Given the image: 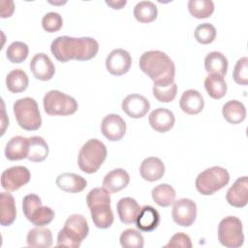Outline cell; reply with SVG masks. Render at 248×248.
Returning <instances> with one entry per match:
<instances>
[{"mask_svg":"<svg viewBox=\"0 0 248 248\" xmlns=\"http://www.w3.org/2000/svg\"><path fill=\"white\" fill-rule=\"evenodd\" d=\"M98 50L99 44L91 37L59 36L50 45L51 53L60 62H68L73 59L87 61L94 58Z\"/></svg>","mask_w":248,"mask_h":248,"instance_id":"6da1fadb","label":"cell"},{"mask_svg":"<svg viewBox=\"0 0 248 248\" xmlns=\"http://www.w3.org/2000/svg\"><path fill=\"white\" fill-rule=\"evenodd\" d=\"M139 65L140 70L153 80V85H168L174 81V63L167 53L161 50L143 52Z\"/></svg>","mask_w":248,"mask_h":248,"instance_id":"7a4b0ae2","label":"cell"},{"mask_svg":"<svg viewBox=\"0 0 248 248\" xmlns=\"http://www.w3.org/2000/svg\"><path fill=\"white\" fill-rule=\"evenodd\" d=\"M88 232L89 227L86 218L81 214H72L57 234V246L78 248Z\"/></svg>","mask_w":248,"mask_h":248,"instance_id":"3957f363","label":"cell"},{"mask_svg":"<svg viewBox=\"0 0 248 248\" xmlns=\"http://www.w3.org/2000/svg\"><path fill=\"white\" fill-rule=\"evenodd\" d=\"M107 147L98 139L88 140L80 148L78 156L79 169L85 173L96 172L107 158Z\"/></svg>","mask_w":248,"mask_h":248,"instance_id":"277c9868","label":"cell"},{"mask_svg":"<svg viewBox=\"0 0 248 248\" xmlns=\"http://www.w3.org/2000/svg\"><path fill=\"white\" fill-rule=\"evenodd\" d=\"M17 124L26 131H36L42 125V117L35 99L24 97L16 100L13 106Z\"/></svg>","mask_w":248,"mask_h":248,"instance_id":"5b68a950","label":"cell"},{"mask_svg":"<svg viewBox=\"0 0 248 248\" xmlns=\"http://www.w3.org/2000/svg\"><path fill=\"white\" fill-rule=\"evenodd\" d=\"M229 181V171L222 167L213 166L198 174L195 185L200 194L203 196H210L224 188Z\"/></svg>","mask_w":248,"mask_h":248,"instance_id":"8992f818","label":"cell"},{"mask_svg":"<svg viewBox=\"0 0 248 248\" xmlns=\"http://www.w3.org/2000/svg\"><path fill=\"white\" fill-rule=\"evenodd\" d=\"M43 105L45 111L51 116L71 115L78 108L75 98L59 90H50L46 93L43 99Z\"/></svg>","mask_w":248,"mask_h":248,"instance_id":"52a82bcc","label":"cell"},{"mask_svg":"<svg viewBox=\"0 0 248 248\" xmlns=\"http://www.w3.org/2000/svg\"><path fill=\"white\" fill-rule=\"evenodd\" d=\"M218 240L228 248H238L244 242L242 222L235 216L223 218L218 225Z\"/></svg>","mask_w":248,"mask_h":248,"instance_id":"ba28073f","label":"cell"},{"mask_svg":"<svg viewBox=\"0 0 248 248\" xmlns=\"http://www.w3.org/2000/svg\"><path fill=\"white\" fill-rule=\"evenodd\" d=\"M172 204V220L177 225L182 227L192 226L197 218L196 202L191 199L182 198L177 201H174Z\"/></svg>","mask_w":248,"mask_h":248,"instance_id":"9c48e42d","label":"cell"},{"mask_svg":"<svg viewBox=\"0 0 248 248\" xmlns=\"http://www.w3.org/2000/svg\"><path fill=\"white\" fill-rule=\"evenodd\" d=\"M30 178L31 174L26 167L14 166L2 172L1 186L8 192H14L27 184Z\"/></svg>","mask_w":248,"mask_h":248,"instance_id":"30bf717a","label":"cell"},{"mask_svg":"<svg viewBox=\"0 0 248 248\" xmlns=\"http://www.w3.org/2000/svg\"><path fill=\"white\" fill-rule=\"evenodd\" d=\"M132 64L130 53L123 48H115L109 52L106 58L107 70L113 76H122L126 74Z\"/></svg>","mask_w":248,"mask_h":248,"instance_id":"8fae6325","label":"cell"},{"mask_svg":"<svg viewBox=\"0 0 248 248\" xmlns=\"http://www.w3.org/2000/svg\"><path fill=\"white\" fill-rule=\"evenodd\" d=\"M101 132L110 141L120 140L126 133V123L116 113L108 114L101 122Z\"/></svg>","mask_w":248,"mask_h":248,"instance_id":"7c38bea8","label":"cell"},{"mask_svg":"<svg viewBox=\"0 0 248 248\" xmlns=\"http://www.w3.org/2000/svg\"><path fill=\"white\" fill-rule=\"evenodd\" d=\"M123 111L132 118L143 117L150 108L149 101L140 94H130L126 96L121 104Z\"/></svg>","mask_w":248,"mask_h":248,"instance_id":"4fadbf2b","label":"cell"},{"mask_svg":"<svg viewBox=\"0 0 248 248\" xmlns=\"http://www.w3.org/2000/svg\"><path fill=\"white\" fill-rule=\"evenodd\" d=\"M30 71L40 80H49L53 78L55 67L51 59L46 53H37L30 61Z\"/></svg>","mask_w":248,"mask_h":248,"instance_id":"5bb4252c","label":"cell"},{"mask_svg":"<svg viewBox=\"0 0 248 248\" xmlns=\"http://www.w3.org/2000/svg\"><path fill=\"white\" fill-rule=\"evenodd\" d=\"M226 200L229 204L234 207H244L248 202V177L241 176L237 178L232 186L229 188L226 194Z\"/></svg>","mask_w":248,"mask_h":248,"instance_id":"9a60e30c","label":"cell"},{"mask_svg":"<svg viewBox=\"0 0 248 248\" xmlns=\"http://www.w3.org/2000/svg\"><path fill=\"white\" fill-rule=\"evenodd\" d=\"M148 122L151 128L156 132L166 133L173 127L175 117L171 110L165 108H158L150 112Z\"/></svg>","mask_w":248,"mask_h":248,"instance_id":"2e32d148","label":"cell"},{"mask_svg":"<svg viewBox=\"0 0 248 248\" xmlns=\"http://www.w3.org/2000/svg\"><path fill=\"white\" fill-rule=\"evenodd\" d=\"M140 208L138 202L130 197L120 199L116 204L119 219L125 225L136 223Z\"/></svg>","mask_w":248,"mask_h":248,"instance_id":"e0dca14e","label":"cell"},{"mask_svg":"<svg viewBox=\"0 0 248 248\" xmlns=\"http://www.w3.org/2000/svg\"><path fill=\"white\" fill-rule=\"evenodd\" d=\"M179 106L182 111L194 115L200 113L203 109L204 100L198 90L188 89L182 93L179 100Z\"/></svg>","mask_w":248,"mask_h":248,"instance_id":"ac0fdd59","label":"cell"},{"mask_svg":"<svg viewBox=\"0 0 248 248\" xmlns=\"http://www.w3.org/2000/svg\"><path fill=\"white\" fill-rule=\"evenodd\" d=\"M140 173L146 181H157L165 174V165L157 157H147L140 164Z\"/></svg>","mask_w":248,"mask_h":248,"instance_id":"d6986e66","label":"cell"},{"mask_svg":"<svg viewBox=\"0 0 248 248\" xmlns=\"http://www.w3.org/2000/svg\"><path fill=\"white\" fill-rule=\"evenodd\" d=\"M130 182L129 173L123 169H114L103 179V187L109 193H116L126 188Z\"/></svg>","mask_w":248,"mask_h":248,"instance_id":"ffe728a7","label":"cell"},{"mask_svg":"<svg viewBox=\"0 0 248 248\" xmlns=\"http://www.w3.org/2000/svg\"><path fill=\"white\" fill-rule=\"evenodd\" d=\"M56 185L62 191L68 193H79L87 185V181L81 175L73 172H63L56 177Z\"/></svg>","mask_w":248,"mask_h":248,"instance_id":"44dd1931","label":"cell"},{"mask_svg":"<svg viewBox=\"0 0 248 248\" xmlns=\"http://www.w3.org/2000/svg\"><path fill=\"white\" fill-rule=\"evenodd\" d=\"M94 225L99 229L109 228L114 220L110 203L101 202L89 207Z\"/></svg>","mask_w":248,"mask_h":248,"instance_id":"7402d4cb","label":"cell"},{"mask_svg":"<svg viewBox=\"0 0 248 248\" xmlns=\"http://www.w3.org/2000/svg\"><path fill=\"white\" fill-rule=\"evenodd\" d=\"M28 138L16 136L9 140L5 147V156L8 160L17 161L27 158Z\"/></svg>","mask_w":248,"mask_h":248,"instance_id":"603a6c76","label":"cell"},{"mask_svg":"<svg viewBox=\"0 0 248 248\" xmlns=\"http://www.w3.org/2000/svg\"><path fill=\"white\" fill-rule=\"evenodd\" d=\"M160 223L159 212L151 205H144L140 208L136 221L137 228L141 232L154 231Z\"/></svg>","mask_w":248,"mask_h":248,"instance_id":"cb8c5ba5","label":"cell"},{"mask_svg":"<svg viewBox=\"0 0 248 248\" xmlns=\"http://www.w3.org/2000/svg\"><path fill=\"white\" fill-rule=\"evenodd\" d=\"M0 223L2 226L7 227L12 225L16 217V202L12 194L2 192L0 193Z\"/></svg>","mask_w":248,"mask_h":248,"instance_id":"d4e9b609","label":"cell"},{"mask_svg":"<svg viewBox=\"0 0 248 248\" xmlns=\"http://www.w3.org/2000/svg\"><path fill=\"white\" fill-rule=\"evenodd\" d=\"M49 153V148L46 141L39 136L28 138V154L27 159L31 162H42Z\"/></svg>","mask_w":248,"mask_h":248,"instance_id":"484cf974","label":"cell"},{"mask_svg":"<svg viewBox=\"0 0 248 248\" xmlns=\"http://www.w3.org/2000/svg\"><path fill=\"white\" fill-rule=\"evenodd\" d=\"M26 242L30 247L48 248L52 245V233L48 229L37 227L28 232Z\"/></svg>","mask_w":248,"mask_h":248,"instance_id":"4316f807","label":"cell"},{"mask_svg":"<svg viewBox=\"0 0 248 248\" xmlns=\"http://www.w3.org/2000/svg\"><path fill=\"white\" fill-rule=\"evenodd\" d=\"M204 69L208 74L225 76L228 71V59L219 51H211L204 58Z\"/></svg>","mask_w":248,"mask_h":248,"instance_id":"83f0119b","label":"cell"},{"mask_svg":"<svg viewBox=\"0 0 248 248\" xmlns=\"http://www.w3.org/2000/svg\"><path fill=\"white\" fill-rule=\"evenodd\" d=\"M222 114L229 123L239 124L246 117V108L241 102L231 100L223 106Z\"/></svg>","mask_w":248,"mask_h":248,"instance_id":"f1b7e54d","label":"cell"},{"mask_svg":"<svg viewBox=\"0 0 248 248\" xmlns=\"http://www.w3.org/2000/svg\"><path fill=\"white\" fill-rule=\"evenodd\" d=\"M204 88L207 94L213 99H221L227 93V83L223 76L208 74L204 79Z\"/></svg>","mask_w":248,"mask_h":248,"instance_id":"f546056e","label":"cell"},{"mask_svg":"<svg viewBox=\"0 0 248 248\" xmlns=\"http://www.w3.org/2000/svg\"><path fill=\"white\" fill-rule=\"evenodd\" d=\"M151 196L154 201L159 206L168 207L173 203L175 201V190L172 186L167 183L159 184L155 186L151 191Z\"/></svg>","mask_w":248,"mask_h":248,"instance_id":"4dcf8cb0","label":"cell"},{"mask_svg":"<svg viewBox=\"0 0 248 248\" xmlns=\"http://www.w3.org/2000/svg\"><path fill=\"white\" fill-rule=\"evenodd\" d=\"M157 6L151 1H140L134 8V16L141 23H149L156 19Z\"/></svg>","mask_w":248,"mask_h":248,"instance_id":"1f68e13d","label":"cell"},{"mask_svg":"<svg viewBox=\"0 0 248 248\" xmlns=\"http://www.w3.org/2000/svg\"><path fill=\"white\" fill-rule=\"evenodd\" d=\"M29 83L28 76L21 69L12 70L6 77L7 88L12 93H19L24 91Z\"/></svg>","mask_w":248,"mask_h":248,"instance_id":"d6a6232c","label":"cell"},{"mask_svg":"<svg viewBox=\"0 0 248 248\" xmlns=\"http://www.w3.org/2000/svg\"><path fill=\"white\" fill-rule=\"evenodd\" d=\"M188 10L196 18H206L213 14L214 3L211 0H189Z\"/></svg>","mask_w":248,"mask_h":248,"instance_id":"836d02e7","label":"cell"},{"mask_svg":"<svg viewBox=\"0 0 248 248\" xmlns=\"http://www.w3.org/2000/svg\"><path fill=\"white\" fill-rule=\"evenodd\" d=\"M28 46L20 41L13 42L6 50V56L12 63H21L28 56Z\"/></svg>","mask_w":248,"mask_h":248,"instance_id":"e575fe53","label":"cell"},{"mask_svg":"<svg viewBox=\"0 0 248 248\" xmlns=\"http://www.w3.org/2000/svg\"><path fill=\"white\" fill-rule=\"evenodd\" d=\"M119 240L124 248H142L144 245L142 234L135 229H127L122 232Z\"/></svg>","mask_w":248,"mask_h":248,"instance_id":"d590c367","label":"cell"},{"mask_svg":"<svg viewBox=\"0 0 248 248\" xmlns=\"http://www.w3.org/2000/svg\"><path fill=\"white\" fill-rule=\"evenodd\" d=\"M54 211L48 206H39L31 214L29 221L36 227H44L49 224L54 218Z\"/></svg>","mask_w":248,"mask_h":248,"instance_id":"8d00e7d4","label":"cell"},{"mask_svg":"<svg viewBox=\"0 0 248 248\" xmlns=\"http://www.w3.org/2000/svg\"><path fill=\"white\" fill-rule=\"evenodd\" d=\"M153 95L161 103L171 102L177 93V85L173 81L168 85H153Z\"/></svg>","mask_w":248,"mask_h":248,"instance_id":"74e56055","label":"cell"},{"mask_svg":"<svg viewBox=\"0 0 248 248\" xmlns=\"http://www.w3.org/2000/svg\"><path fill=\"white\" fill-rule=\"evenodd\" d=\"M195 39L197 42L202 45L211 44L216 38V29L210 23H202L199 24L194 32Z\"/></svg>","mask_w":248,"mask_h":248,"instance_id":"f35d334b","label":"cell"},{"mask_svg":"<svg viewBox=\"0 0 248 248\" xmlns=\"http://www.w3.org/2000/svg\"><path fill=\"white\" fill-rule=\"evenodd\" d=\"M63 25V18L60 14L56 12L46 13L42 19V26L45 31L48 33H54L61 29Z\"/></svg>","mask_w":248,"mask_h":248,"instance_id":"ab89813d","label":"cell"},{"mask_svg":"<svg viewBox=\"0 0 248 248\" xmlns=\"http://www.w3.org/2000/svg\"><path fill=\"white\" fill-rule=\"evenodd\" d=\"M233 80L240 85L248 83V58L246 56L238 59L234 65L232 72Z\"/></svg>","mask_w":248,"mask_h":248,"instance_id":"60d3db41","label":"cell"},{"mask_svg":"<svg viewBox=\"0 0 248 248\" xmlns=\"http://www.w3.org/2000/svg\"><path fill=\"white\" fill-rule=\"evenodd\" d=\"M101 202H107V203H110V194L109 192L103 188H94L92 189L87 197H86V203L88 205V207L97 204V203H101Z\"/></svg>","mask_w":248,"mask_h":248,"instance_id":"b9f144b4","label":"cell"},{"mask_svg":"<svg viewBox=\"0 0 248 248\" xmlns=\"http://www.w3.org/2000/svg\"><path fill=\"white\" fill-rule=\"evenodd\" d=\"M42 205V201L40 197L36 194H28L22 200V210L24 216L29 220L31 214L37 209L39 206Z\"/></svg>","mask_w":248,"mask_h":248,"instance_id":"7bdbcfd3","label":"cell"},{"mask_svg":"<svg viewBox=\"0 0 248 248\" xmlns=\"http://www.w3.org/2000/svg\"><path fill=\"white\" fill-rule=\"evenodd\" d=\"M165 247H182V248H191L192 242L191 238L188 234L183 232H176L173 234L169 243L165 245Z\"/></svg>","mask_w":248,"mask_h":248,"instance_id":"ee69618b","label":"cell"},{"mask_svg":"<svg viewBox=\"0 0 248 248\" xmlns=\"http://www.w3.org/2000/svg\"><path fill=\"white\" fill-rule=\"evenodd\" d=\"M1 5V17L2 18H6V17H10L15 10V4L13 1H6V0H2L0 2Z\"/></svg>","mask_w":248,"mask_h":248,"instance_id":"f6af8a7d","label":"cell"},{"mask_svg":"<svg viewBox=\"0 0 248 248\" xmlns=\"http://www.w3.org/2000/svg\"><path fill=\"white\" fill-rule=\"evenodd\" d=\"M106 4L108 5L109 7H111L114 10H120L122 9L126 4L127 1L126 0H106Z\"/></svg>","mask_w":248,"mask_h":248,"instance_id":"bcb514c9","label":"cell"}]
</instances>
